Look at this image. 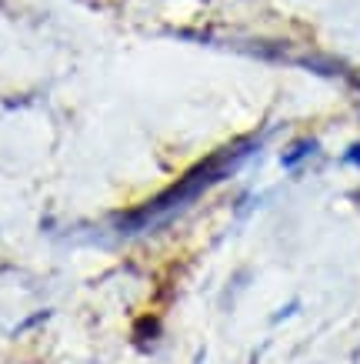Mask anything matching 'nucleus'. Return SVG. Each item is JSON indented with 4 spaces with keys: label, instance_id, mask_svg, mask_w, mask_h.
Here are the masks:
<instances>
[{
    "label": "nucleus",
    "instance_id": "obj_1",
    "mask_svg": "<svg viewBox=\"0 0 360 364\" xmlns=\"http://www.w3.org/2000/svg\"><path fill=\"white\" fill-rule=\"evenodd\" d=\"M251 151H253L251 144H237V147H227V151H220V154L207 157V161H200L194 171H187V174L177 181L174 188H167L164 194H160V198H153L147 208L133 210L131 218L124 221V231H141V228H147V224L153 221V218L170 214V210L190 204L200 191H207L210 184H217L220 177H227L230 171L240 164V157H247Z\"/></svg>",
    "mask_w": 360,
    "mask_h": 364
},
{
    "label": "nucleus",
    "instance_id": "obj_3",
    "mask_svg": "<svg viewBox=\"0 0 360 364\" xmlns=\"http://www.w3.org/2000/svg\"><path fill=\"white\" fill-rule=\"evenodd\" d=\"M347 164H357L360 167V144H354V147L347 151Z\"/></svg>",
    "mask_w": 360,
    "mask_h": 364
},
{
    "label": "nucleus",
    "instance_id": "obj_2",
    "mask_svg": "<svg viewBox=\"0 0 360 364\" xmlns=\"http://www.w3.org/2000/svg\"><path fill=\"white\" fill-rule=\"evenodd\" d=\"M314 147H317L314 141H304V144H297V147H294V151H290V154H284V164H287V167H294L297 161H300V157H304V154H310Z\"/></svg>",
    "mask_w": 360,
    "mask_h": 364
}]
</instances>
